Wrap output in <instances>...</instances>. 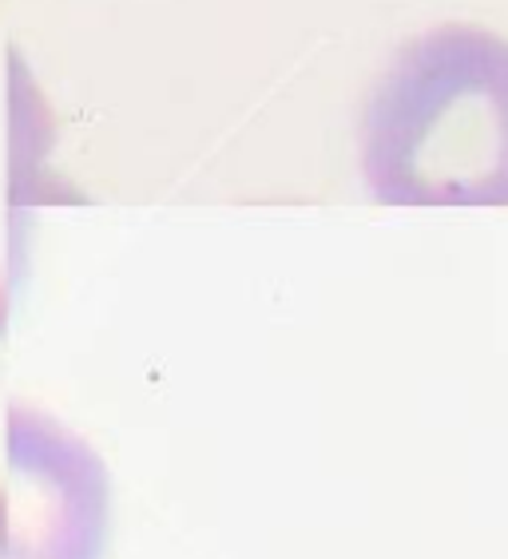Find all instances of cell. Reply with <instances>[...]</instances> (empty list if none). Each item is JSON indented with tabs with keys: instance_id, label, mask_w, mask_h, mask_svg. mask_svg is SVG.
Instances as JSON below:
<instances>
[{
	"instance_id": "cell-1",
	"label": "cell",
	"mask_w": 508,
	"mask_h": 559,
	"mask_svg": "<svg viewBox=\"0 0 508 559\" xmlns=\"http://www.w3.org/2000/svg\"><path fill=\"white\" fill-rule=\"evenodd\" d=\"M362 179L386 206H508V36L437 24L401 44L369 92Z\"/></svg>"
},
{
	"instance_id": "cell-2",
	"label": "cell",
	"mask_w": 508,
	"mask_h": 559,
	"mask_svg": "<svg viewBox=\"0 0 508 559\" xmlns=\"http://www.w3.org/2000/svg\"><path fill=\"white\" fill-rule=\"evenodd\" d=\"M16 480L0 485V559H99L104 476L92 452L44 417L12 420Z\"/></svg>"
}]
</instances>
